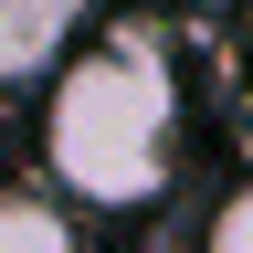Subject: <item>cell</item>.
<instances>
[{"mask_svg": "<svg viewBox=\"0 0 253 253\" xmlns=\"http://www.w3.org/2000/svg\"><path fill=\"white\" fill-rule=\"evenodd\" d=\"M179 116H190V95H179V63L158 32H137V21L84 32V53L42 95V169L84 211H148L179 169Z\"/></svg>", "mask_w": 253, "mask_h": 253, "instance_id": "1", "label": "cell"}, {"mask_svg": "<svg viewBox=\"0 0 253 253\" xmlns=\"http://www.w3.org/2000/svg\"><path fill=\"white\" fill-rule=\"evenodd\" d=\"M84 11L74 0H0V95L11 84H53L63 63L84 53Z\"/></svg>", "mask_w": 253, "mask_h": 253, "instance_id": "2", "label": "cell"}, {"mask_svg": "<svg viewBox=\"0 0 253 253\" xmlns=\"http://www.w3.org/2000/svg\"><path fill=\"white\" fill-rule=\"evenodd\" d=\"M0 253H74V221H63V201H53V190L0 179Z\"/></svg>", "mask_w": 253, "mask_h": 253, "instance_id": "3", "label": "cell"}, {"mask_svg": "<svg viewBox=\"0 0 253 253\" xmlns=\"http://www.w3.org/2000/svg\"><path fill=\"white\" fill-rule=\"evenodd\" d=\"M211 253H253V190H232L211 211Z\"/></svg>", "mask_w": 253, "mask_h": 253, "instance_id": "4", "label": "cell"}, {"mask_svg": "<svg viewBox=\"0 0 253 253\" xmlns=\"http://www.w3.org/2000/svg\"><path fill=\"white\" fill-rule=\"evenodd\" d=\"M243 63H253V11H243Z\"/></svg>", "mask_w": 253, "mask_h": 253, "instance_id": "5", "label": "cell"}]
</instances>
